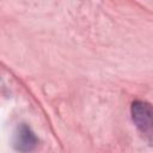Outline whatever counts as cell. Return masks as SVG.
Wrapping results in <instances>:
<instances>
[{"mask_svg":"<svg viewBox=\"0 0 153 153\" xmlns=\"http://www.w3.org/2000/svg\"><path fill=\"white\" fill-rule=\"evenodd\" d=\"M134 124L143 134L153 133V106L145 100H135L130 108Z\"/></svg>","mask_w":153,"mask_h":153,"instance_id":"cell-1","label":"cell"},{"mask_svg":"<svg viewBox=\"0 0 153 153\" xmlns=\"http://www.w3.org/2000/svg\"><path fill=\"white\" fill-rule=\"evenodd\" d=\"M12 142L16 151L20 153H30L37 147L38 139L27 124L22 123L16 128Z\"/></svg>","mask_w":153,"mask_h":153,"instance_id":"cell-2","label":"cell"}]
</instances>
